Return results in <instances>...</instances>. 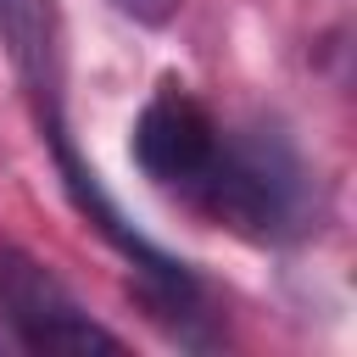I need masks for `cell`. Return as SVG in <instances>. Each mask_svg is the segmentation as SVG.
Returning <instances> with one entry per match:
<instances>
[{
  "label": "cell",
  "mask_w": 357,
  "mask_h": 357,
  "mask_svg": "<svg viewBox=\"0 0 357 357\" xmlns=\"http://www.w3.org/2000/svg\"><path fill=\"white\" fill-rule=\"evenodd\" d=\"M190 206L212 223L245 234V240H290L318 218L312 173L273 128H229L218 134V151L190 190Z\"/></svg>",
  "instance_id": "6da1fadb"
},
{
  "label": "cell",
  "mask_w": 357,
  "mask_h": 357,
  "mask_svg": "<svg viewBox=\"0 0 357 357\" xmlns=\"http://www.w3.org/2000/svg\"><path fill=\"white\" fill-rule=\"evenodd\" d=\"M218 134H223V123L184 84L167 78L134 123V162L145 167V178H156L162 190L190 201V190L201 184V173L218 151Z\"/></svg>",
  "instance_id": "7a4b0ae2"
},
{
  "label": "cell",
  "mask_w": 357,
  "mask_h": 357,
  "mask_svg": "<svg viewBox=\"0 0 357 357\" xmlns=\"http://www.w3.org/2000/svg\"><path fill=\"white\" fill-rule=\"evenodd\" d=\"M0 318L45 351H89V346H117V335H106L100 324H89V312H78V301L28 257L0 251Z\"/></svg>",
  "instance_id": "3957f363"
},
{
  "label": "cell",
  "mask_w": 357,
  "mask_h": 357,
  "mask_svg": "<svg viewBox=\"0 0 357 357\" xmlns=\"http://www.w3.org/2000/svg\"><path fill=\"white\" fill-rule=\"evenodd\" d=\"M0 33L11 39V56L33 84H50L56 45H50V0H0Z\"/></svg>",
  "instance_id": "277c9868"
},
{
  "label": "cell",
  "mask_w": 357,
  "mask_h": 357,
  "mask_svg": "<svg viewBox=\"0 0 357 357\" xmlns=\"http://www.w3.org/2000/svg\"><path fill=\"white\" fill-rule=\"evenodd\" d=\"M112 6H117L123 17H134V22H151V28H156V22H167L184 0H112Z\"/></svg>",
  "instance_id": "5b68a950"
}]
</instances>
